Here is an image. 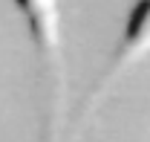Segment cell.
Here are the masks:
<instances>
[{
    "mask_svg": "<svg viewBox=\"0 0 150 142\" xmlns=\"http://www.w3.org/2000/svg\"><path fill=\"white\" fill-rule=\"evenodd\" d=\"M18 12L26 20V29L32 35L38 49V61L43 67V78L49 81L52 93V122L49 133L55 131L61 90H64V47H61V0H15Z\"/></svg>",
    "mask_w": 150,
    "mask_h": 142,
    "instance_id": "obj_1",
    "label": "cell"
},
{
    "mask_svg": "<svg viewBox=\"0 0 150 142\" xmlns=\"http://www.w3.org/2000/svg\"><path fill=\"white\" fill-rule=\"evenodd\" d=\"M150 55V0H136L127 12V20H124V32L118 38V47L112 52L110 64L104 75L98 78V84L93 87V96L87 99V105L81 110V119L90 116L95 107L101 105V99L110 93V87L124 75V72L136 67L142 58Z\"/></svg>",
    "mask_w": 150,
    "mask_h": 142,
    "instance_id": "obj_2",
    "label": "cell"
}]
</instances>
